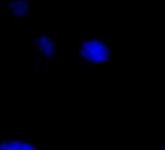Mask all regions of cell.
Listing matches in <instances>:
<instances>
[{"label": "cell", "mask_w": 165, "mask_h": 150, "mask_svg": "<svg viewBox=\"0 0 165 150\" xmlns=\"http://www.w3.org/2000/svg\"><path fill=\"white\" fill-rule=\"evenodd\" d=\"M79 58L90 65H100L109 61L112 52L103 39H85L79 44Z\"/></svg>", "instance_id": "1"}, {"label": "cell", "mask_w": 165, "mask_h": 150, "mask_svg": "<svg viewBox=\"0 0 165 150\" xmlns=\"http://www.w3.org/2000/svg\"><path fill=\"white\" fill-rule=\"evenodd\" d=\"M24 12H26V11L22 9V7H14L13 11H12V14H13L14 18L21 19V18H22V15H23Z\"/></svg>", "instance_id": "2"}, {"label": "cell", "mask_w": 165, "mask_h": 150, "mask_svg": "<svg viewBox=\"0 0 165 150\" xmlns=\"http://www.w3.org/2000/svg\"><path fill=\"white\" fill-rule=\"evenodd\" d=\"M7 147V140H0V150H4Z\"/></svg>", "instance_id": "3"}, {"label": "cell", "mask_w": 165, "mask_h": 150, "mask_svg": "<svg viewBox=\"0 0 165 150\" xmlns=\"http://www.w3.org/2000/svg\"><path fill=\"white\" fill-rule=\"evenodd\" d=\"M6 8H7L9 11H11V12H12V11H13V9H14V6L12 5L11 3H9V2H8V4L6 5Z\"/></svg>", "instance_id": "4"}, {"label": "cell", "mask_w": 165, "mask_h": 150, "mask_svg": "<svg viewBox=\"0 0 165 150\" xmlns=\"http://www.w3.org/2000/svg\"><path fill=\"white\" fill-rule=\"evenodd\" d=\"M34 69H36V70H39L40 69V65L37 64V62H36V64L34 65Z\"/></svg>", "instance_id": "5"}, {"label": "cell", "mask_w": 165, "mask_h": 150, "mask_svg": "<svg viewBox=\"0 0 165 150\" xmlns=\"http://www.w3.org/2000/svg\"><path fill=\"white\" fill-rule=\"evenodd\" d=\"M28 13H29V12H27V11L24 12L23 15H22V18H23V19H24V18H26V17H27V15H28Z\"/></svg>", "instance_id": "6"}, {"label": "cell", "mask_w": 165, "mask_h": 150, "mask_svg": "<svg viewBox=\"0 0 165 150\" xmlns=\"http://www.w3.org/2000/svg\"><path fill=\"white\" fill-rule=\"evenodd\" d=\"M156 150H165V146H163V147H160V148H158V149H156Z\"/></svg>", "instance_id": "7"}]
</instances>
